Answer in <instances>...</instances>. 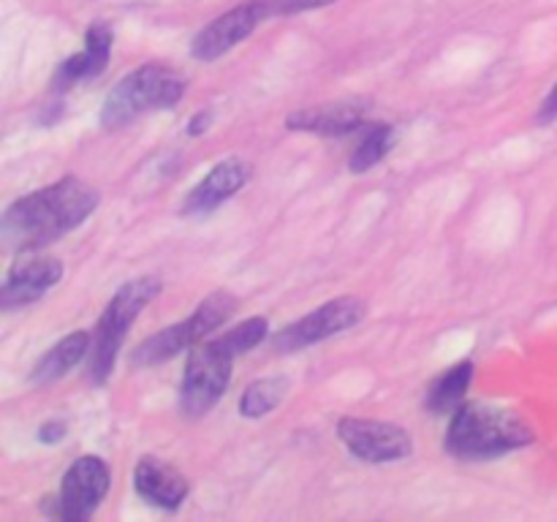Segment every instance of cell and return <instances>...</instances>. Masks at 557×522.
I'll list each match as a JSON object with an SVG mask.
<instances>
[{
	"label": "cell",
	"mask_w": 557,
	"mask_h": 522,
	"mask_svg": "<svg viewBox=\"0 0 557 522\" xmlns=\"http://www.w3.org/2000/svg\"><path fill=\"white\" fill-rule=\"evenodd\" d=\"M134 489L145 504L163 511H177L188 498L190 484L177 468L163 462L161 457L145 455L134 468Z\"/></svg>",
	"instance_id": "14"
},
{
	"label": "cell",
	"mask_w": 557,
	"mask_h": 522,
	"mask_svg": "<svg viewBox=\"0 0 557 522\" xmlns=\"http://www.w3.org/2000/svg\"><path fill=\"white\" fill-rule=\"evenodd\" d=\"M90 340L92 335L87 332H71V335L60 337L47 353L36 359L30 370V381L36 386H47L54 384L58 378H63L69 370H74L82 359H87V351H90Z\"/></svg>",
	"instance_id": "15"
},
{
	"label": "cell",
	"mask_w": 557,
	"mask_h": 522,
	"mask_svg": "<svg viewBox=\"0 0 557 522\" xmlns=\"http://www.w3.org/2000/svg\"><path fill=\"white\" fill-rule=\"evenodd\" d=\"M557 120V85L549 90V96L544 98L542 107H539V123H555Z\"/></svg>",
	"instance_id": "24"
},
{
	"label": "cell",
	"mask_w": 557,
	"mask_h": 522,
	"mask_svg": "<svg viewBox=\"0 0 557 522\" xmlns=\"http://www.w3.org/2000/svg\"><path fill=\"white\" fill-rule=\"evenodd\" d=\"M253 3L259 5L264 20H272V16H292L302 14V11L324 9V5L337 3V0H253Z\"/></svg>",
	"instance_id": "21"
},
{
	"label": "cell",
	"mask_w": 557,
	"mask_h": 522,
	"mask_svg": "<svg viewBox=\"0 0 557 522\" xmlns=\"http://www.w3.org/2000/svg\"><path fill=\"white\" fill-rule=\"evenodd\" d=\"M101 194L79 177H63L47 188L30 190L3 212L0 234L5 248L30 253L79 228L98 210Z\"/></svg>",
	"instance_id": "1"
},
{
	"label": "cell",
	"mask_w": 557,
	"mask_h": 522,
	"mask_svg": "<svg viewBox=\"0 0 557 522\" xmlns=\"http://www.w3.org/2000/svg\"><path fill=\"white\" fill-rule=\"evenodd\" d=\"M239 308V299L234 297L226 288H218L210 297L201 299L199 308L188 315V319L177 321V324H169L166 330L152 332L150 337L139 343V346L131 351V368L145 370V368H158V364L169 362L177 353L190 351L194 346L205 343L212 332L221 330Z\"/></svg>",
	"instance_id": "5"
},
{
	"label": "cell",
	"mask_w": 557,
	"mask_h": 522,
	"mask_svg": "<svg viewBox=\"0 0 557 522\" xmlns=\"http://www.w3.org/2000/svg\"><path fill=\"white\" fill-rule=\"evenodd\" d=\"M395 128L386 123H370L362 128V136H359L357 147H354L351 158H348V169L354 174H364L373 166H379L386 156L395 147Z\"/></svg>",
	"instance_id": "17"
},
{
	"label": "cell",
	"mask_w": 557,
	"mask_h": 522,
	"mask_svg": "<svg viewBox=\"0 0 557 522\" xmlns=\"http://www.w3.org/2000/svg\"><path fill=\"white\" fill-rule=\"evenodd\" d=\"M112 487V471L98 455H82L63 473L60 489L44 498L41 511L52 520L85 522L96 514Z\"/></svg>",
	"instance_id": "7"
},
{
	"label": "cell",
	"mask_w": 557,
	"mask_h": 522,
	"mask_svg": "<svg viewBox=\"0 0 557 522\" xmlns=\"http://www.w3.org/2000/svg\"><path fill=\"white\" fill-rule=\"evenodd\" d=\"M473 381V362L471 359H462V362L451 364L444 375L433 381V386L428 389V406L430 413H438V417H451L457 408L462 406L468 395V386Z\"/></svg>",
	"instance_id": "16"
},
{
	"label": "cell",
	"mask_w": 557,
	"mask_h": 522,
	"mask_svg": "<svg viewBox=\"0 0 557 522\" xmlns=\"http://www.w3.org/2000/svg\"><path fill=\"white\" fill-rule=\"evenodd\" d=\"M60 277H63V264L54 256H44L38 250L20 253V259L11 264L9 275H5L3 288H0V304H3L5 313L27 308V304L47 297L58 286Z\"/></svg>",
	"instance_id": "10"
},
{
	"label": "cell",
	"mask_w": 557,
	"mask_h": 522,
	"mask_svg": "<svg viewBox=\"0 0 557 522\" xmlns=\"http://www.w3.org/2000/svg\"><path fill=\"white\" fill-rule=\"evenodd\" d=\"M288 378L283 375H267V378L250 381L239 397V413L245 419H261L270 411H275L288 391Z\"/></svg>",
	"instance_id": "18"
},
{
	"label": "cell",
	"mask_w": 557,
	"mask_h": 522,
	"mask_svg": "<svg viewBox=\"0 0 557 522\" xmlns=\"http://www.w3.org/2000/svg\"><path fill=\"white\" fill-rule=\"evenodd\" d=\"M112 44H114V33L107 22H92V25L87 27L85 49H87V54L92 58V63H96L98 74L107 69L109 58H112Z\"/></svg>",
	"instance_id": "20"
},
{
	"label": "cell",
	"mask_w": 557,
	"mask_h": 522,
	"mask_svg": "<svg viewBox=\"0 0 557 522\" xmlns=\"http://www.w3.org/2000/svg\"><path fill=\"white\" fill-rule=\"evenodd\" d=\"M337 438L357 460L373 462V465L400 462L411 457L413 451V440L408 430L395 422H381V419H341L337 422Z\"/></svg>",
	"instance_id": "9"
},
{
	"label": "cell",
	"mask_w": 557,
	"mask_h": 522,
	"mask_svg": "<svg viewBox=\"0 0 557 522\" xmlns=\"http://www.w3.org/2000/svg\"><path fill=\"white\" fill-rule=\"evenodd\" d=\"M250 177H253V166L245 158H226V161L215 163L205 174V179L188 190L183 201V215H210L212 210L226 204L237 190H243L250 183Z\"/></svg>",
	"instance_id": "13"
},
{
	"label": "cell",
	"mask_w": 557,
	"mask_h": 522,
	"mask_svg": "<svg viewBox=\"0 0 557 522\" xmlns=\"http://www.w3.org/2000/svg\"><path fill=\"white\" fill-rule=\"evenodd\" d=\"M267 332H270V319L267 315H250V319L239 321L232 330L221 332V337L237 357H243V353L253 351L259 343H264Z\"/></svg>",
	"instance_id": "19"
},
{
	"label": "cell",
	"mask_w": 557,
	"mask_h": 522,
	"mask_svg": "<svg viewBox=\"0 0 557 522\" xmlns=\"http://www.w3.org/2000/svg\"><path fill=\"white\" fill-rule=\"evenodd\" d=\"M158 294H161V281H158L156 275H141L123 283V286L114 291V297L109 299L107 310L101 313L96 332H92L90 351H87L85 362V378L90 381L92 386L107 384L131 324L139 319V313L147 308V302H152Z\"/></svg>",
	"instance_id": "4"
},
{
	"label": "cell",
	"mask_w": 557,
	"mask_h": 522,
	"mask_svg": "<svg viewBox=\"0 0 557 522\" xmlns=\"http://www.w3.org/2000/svg\"><path fill=\"white\" fill-rule=\"evenodd\" d=\"M370 103L364 98H346V101L321 103V107L297 109L286 117L288 130L315 136H351L368 125Z\"/></svg>",
	"instance_id": "12"
},
{
	"label": "cell",
	"mask_w": 557,
	"mask_h": 522,
	"mask_svg": "<svg viewBox=\"0 0 557 522\" xmlns=\"http://www.w3.org/2000/svg\"><path fill=\"white\" fill-rule=\"evenodd\" d=\"M65 433H69V424L63 422V419H49V422H44L41 427H38V440L41 444H60V440L65 438Z\"/></svg>",
	"instance_id": "22"
},
{
	"label": "cell",
	"mask_w": 557,
	"mask_h": 522,
	"mask_svg": "<svg viewBox=\"0 0 557 522\" xmlns=\"http://www.w3.org/2000/svg\"><path fill=\"white\" fill-rule=\"evenodd\" d=\"M533 440L536 433L520 413L490 402H466L451 413L444 446L455 460H495Z\"/></svg>",
	"instance_id": "2"
},
{
	"label": "cell",
	"mask_w": 557,
	"mask_h": 522,
	"mask_svg": "<svg viewBox=\"0 0 557 522\" xmlns=\"http://www.w3.org/2000/svg\"><path fill=\"white\" fill-rule=\"evenodd\" d=\"M212 120H215V114H212L210 109H201V112H196L194 117L188 120V136H201L205 130H210Z\"/></svg>",
	"instance_id": "23"
},
{
	"label": "cell",
	"mask_w": 557,
	"mask_h": 522,
	"mask_svg": "<svg viewBox=\"0 0 557 522\" xmlns=\"http://www.w3.org/2000/svg\"><path fill=\"white\" fill-rule=\"evenodd\" d=\"M261 22H264V16H261L259 5H256L253 0L226 11V14L207 22V25L196 33L194 41H190V58H196L199 63H212V60L223 58V54L232 52L237 44H243Z\"/></svg>",
	"instance_id": "11"
},
{
	"label": "cell",
	"mask_w": 557,
	"mask_h": 522,
	"mask_svg": "<svg viewBox=\"0 0 557 522\" xmlns=\"http://www.w3.org/2000/svg\"><path fill=\"white\" fill-rule=\"evenodd\" d=\"M185 90H188V79L180 71L161 63L139 65L125 74L103 98L101 125L107 130H117L141 114L177 107L185 98Z\"/></svg>",
	"instance_id": "3"
},
{
	"label": "cell",
	"mask_w": 557,
	"mask_h": 522,
	"mask_svg": "<svg viewBox=\"0 0 557 522\" xmlns=\"http://www.w3.org/2000/svg\"><path fill=\"white\" fill-rule=\"evenodd\" d=\"M364 313H368V304L359 297L330 299V302L319 304V308L310 310L302 319L283 326V330L272 337V348H275L277 353L302 351V348L315 346V343L321 340H330V337L341 335V332L354 330V326L364 319Z\"/></svg>",
	"instance_id": "8"
},
{
	"label": "cell",
	"mask_w": 557,
	"mask_h": 522,
	"mask_svg": "<svg viewBox=\"0 0 557 522\" xmlns=\"http://www.w3.org/2000/svg\"><path fill=\"white\" fill-rule=\"evenodd\" d=\"M234 359L237 353L223 343L221 335L190 348L180 384V411L185 417L199 419L221 402L232 381Z\"/></svg>",
	"instance_id": "6"
}]
</instances>
